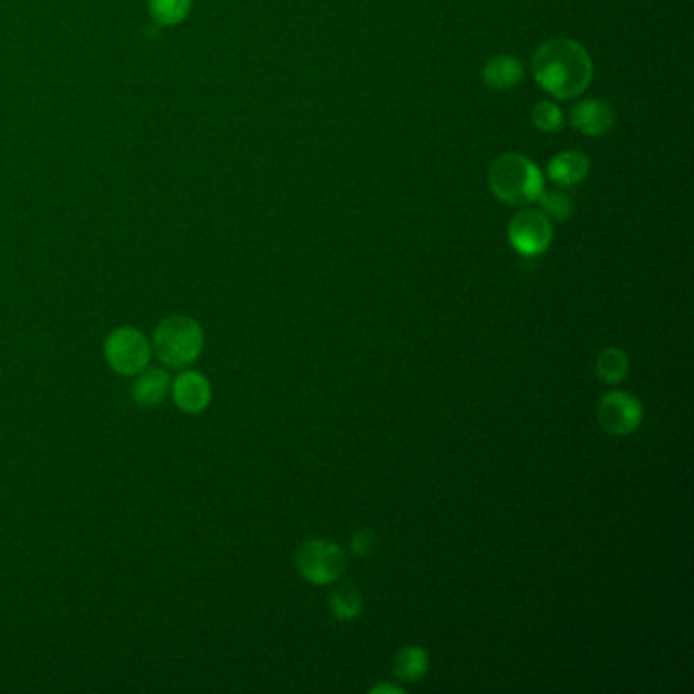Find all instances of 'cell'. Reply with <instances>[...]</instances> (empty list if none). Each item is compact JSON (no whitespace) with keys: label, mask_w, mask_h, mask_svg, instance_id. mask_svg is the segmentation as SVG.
<instances>
[{"label":"cell","mask_w":694,"mask_h":694,"mask_svg":"<svg viewBox=\"0 0 694 694\" xmlns=\"http://www.w3.org/2000/svg\"><path fill=\"white\" fill-rule=\"evenodd\" d=\"M532 70L540 88L560 100L581 96L593 78L591 55L570 39L542 43L532 57Z\"/></svg>","instance_id":"obj_1"},{"label":"cell","mask_w":694,"mask_h":694,"mask_svg":"<svg viewBox=\"0 0 694 694\" xmlns=\"http://www.w3.org/2000/svg\"><path fill=\"white\" fill-rule=\"evenodd\" d=\"M171 391V377L161 367H145L137 373L131 387V397L141 408H157Z\"/></svg>","instance_id":"obj_10"},{"label":"cell","mask_w":694,"mask_h":694,"mask_svg":"<svg viewBox=\"0 0 694 694\" xmlns=\"http://www.w3.org/2000/svg\"><path fill=\"white\" fill-rule=\"evenodd\" d=\"M491 192L505 204L524 206L536 202L544 192L540 167L519 153L497 157L489 169Z\"/></svg>","instance_id":"obj_2"},{"label":"cell","mask_w":694,"mask_h":694,"mask_svg":"<svg viewBox=\"0 0 694 694\" xmlns=\"http://www.w3.org/2000/svg\"><path fill=\"white\" fill-rule=\"evenodd\" d=\"M371 692H373V694H383V692L401 694V692H403V688H399V686H391V684H377V686H373V688H371Z\"/></svg>","instance_id":"obj_20"},{"label":"cell","mask_w":694,"mask_h":694,"mask_svg":"<svg viewBox=\"0 0 694 694\" xmlns=\"http://www.w3.org/2000/svg\"><path fill=\"white\" fill-rule=\"evenodd\" d=\"M153 353L171 369L190 367L204 349V330L190 316H167L153 332Z\"/></svg>","instance_id":"obj_3"},{"label":"cell","mask_w":694,"mask_h":694,"mask_svg":"<svg viewBox=\"0 0 694 694\" xmlns=\"http://www.w3.org/2000/svg\"><path fill=\"white\" fill-rule=\"evenodd\" d=\"M330 611L340 621L357 619L363 611V595L355 585H342L330 597Z\"/></svg>","instance_id":"obj_14"},{"label":"cell","mask_w":694,"mask_h":694,"mask_svg":"<svg viewBox=\"0 0 694 694\" xmlns=\"http://www.w3.org/2000/svg\"><path fill=\"white\" fill-rule=\"evenodd\" d=\"M538 202L542 204V212L554 220L570 218L572 208H574L570 196L564 192H558V190H548V192L544 190L542 196L538 198Z\"/></svg>","instance_id":"obj_18"},{"label":"cell","mask_w":694,"mask_h":694,"mask_svg":"<svg viewBox=\"0 0 694 694\" xmlns=\"http://www.w3.org/2000/svg\"><path fill=\"white\" fill-rule=\"evenodd\" d=\"M171 397L186 414H202L212 401V385L198 371H182L171 381Z\"/></svg>","instance_id":"obj_8"},{"label":"cell","mask_w":694,"mask_h":694,"mask_svg":"<svg viewBox=\"0 0 694 694\" xmlns=\"http://www.w3.org/2000/svg\"><path fill=\"white\" fill-rule=\"evenodd\" d=\"M507 237L522 257H538L552 245L554 228L542 210H522L511 218Z\"/></svg>","instance_id":"obj_6"},{"label":"cell","mask_w":694,"mask_h":694,"mask_svg":"<svg viewBox=\"0 0 694 694\" xmlns=\"http://www.w3.org/2000/svg\"><path fill=\"white\" fill-rule=\"evenodd\" d=\"M377 538L371 530H361L351 538V552L357 556H367L375 550Z\"/></svg>","instance_id":"obj_19"},{"label":"cell","mask_w":694,"mask_h":694,"mask_svg":"<svg viewBox=\"0 0 694 694\" xmlns=\"http://www.w3.org/2000/svg\"><path fill=\"white\" fill-rule=\"evenodd\" d=\"M532 121L544 133H556L564 125L562 110L554 102H538L532 110Z\"/></svg>","instance_id":"obj_17"},{"label":"cell","mask_w":694,"mask_h":694,"mask_svg":"<svg viewBox=\"0 0 694 694\" xmlns=\"http://www.w3.org/2000/svg\"><path fill=\"white\" fill-rule=\"evenodd\" d=\"M430 668V656L424 648L406 646L401 648L393 658V672L403 682L422 680Z\"/></svg>","instance_id":"obj_13"},{"label":"cell","mask_w":694,"mask_h":694,"mask_svg":"<svg viewBox=\"0 0 694 694\" xmlns=\"http://www.w3.org/2000/svg\"><path fill=\"white\" fill-rule=\"evenodd\" d=\"M570 123L587 137H601L615 125V110L607 100L587 98L572 106Z\"/></svg>","instance_id":"obj_9"},{"label":"cell","mask_w":694,"mask_h":694,"mask_svg":"<svg viewBox=\"0 0 694 694\" xmlns=\"http://www.w3.org/2000/svg\"><path fill=\"white\" fill-rule=\"evenodd\" d=\"M595 369H597V375L601 377V381L615 385V383H621L629 375V359L621 349L609 346V349H605L599 355Z\"/></svg>","instance_id":"obj_15"},{"label":"cell","mask_w":694,"mask_h":694,"mask_svg":"<svg viewBox=\"0 0 694 694\" xmlns=\"http://www.w3.org/2000/svg\"><path fill=\"white\" fill-rule=\"evenodd\" d=\"M296 566L312 585H332L346 568L342 548L330 540H308L296 552Z\"/></svg>","instance_id":"obj_5"},{"label":"cell","mask_w":694,"mask_h":694,"mask_svg":"<svg viewBox=\"0 0 694 694\" xmlns=\"http://www.w3.org/2000/svg\"><path fill=\"white\" fill-rule=\"evenodd\" d=\"M597 420L613 436L633 434L642 426V401L627 391H611L597 403Z\"/></svg>","instance_id":"obj_7"},{"label":"cell","mask_w":694,"mask_h":694,"mask_svg":"<svg viewBox=\"0 0 694 694\" xmlns=\"http://www.w3.org/2000/svg\"><path fill=\"white\" fill-rule=\"evenodd\" d=\"M526 68L511 55H497L483 68V82L493 90H511L524 82Z\"/></svg>","instance_id":"obj_12"},{"label":"cell","mask_w":694,"mask_h":694,"mask_svg":"<svg viewBox=\"0 0 694 694\" xmlns=\"http://www.w3.org/2000/svg\"><path fill=\"white\" fill-rule=\"evenodd\" d=\"M591 161L585 153L581 151H564L552 157L548 163V178L564 188L576 186L578 182H583L589 176Z\"/></svg>","instance_id":"obj_11"},{"label":"cell","mask_w":694,"mask_h":694,"mask_svg":"<svg viewBox=\"0 0 694 694\" xmlns=\"http://www.w3.org/2000/svg\"><path fill=\"white\" fill-rule=\"evenodd\" d=\"M153 346L149 338L133 326H121L112 330L104 340V359L108 367L125 377H133L149 367Z\"/></svg>","instance_id":"obj_4"},{"label":"cell","mask_w":694,"mask_h":694,"mask_svg":"<svg viewBox=\"0 0 694 694\" xmlns=\"http://www.w3.org/2000/svg\"><path fill=\"white\" fill-rule=\"evenodd\" d=\"M151 17L165 27L178 25L188 17L190 0H151Z\"/></svg>","instance_id":"obj_16"}]
</instances>
